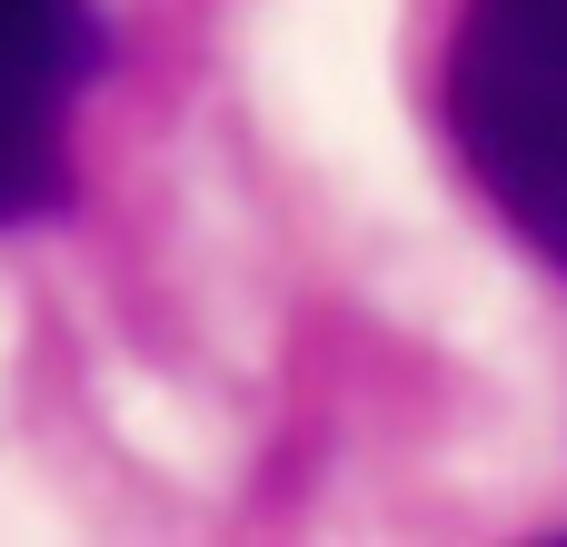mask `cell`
<instances>
[{
    "mask_svg": "<svg viewBox=\"0 0 567 547\" xmlns=\"http://www.w3.org/2000/svg\"><path fill=\"white\" fill-rule=\"evenodd\" d=\"M449 140L488 209L567 279V0H458Z\"/></svg>",
    "mask_w": 567,
    "mask_h": 547,
    "instance_id": "obj_1",
    "label": "cell"
},
{
    "mask_svg": "<svg viewBox=\"0 0 567 547\" xmlns=\"http://www.w3.org/2000/svg\"><path fill=\"white\" fill-rule=\"evenodd\" d=\"M90 0H0V229L70 209V90L100 70Z\"/></svg>",
    "mask_w": 567,
    "mask_h": 547,
    "instance_id": "obj_2",
    "label": "cell"
}]
</instances>
